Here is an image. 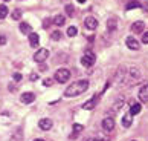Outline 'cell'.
<instances>
[{"label": "cell", "instance_id": "obj_13", "mask_svg": "<svg viewBox=\"0 0 148 141\" xmlns=\"http://www.w3.org/2000/svg\"><path fill=\"white\" fill-rule=\"evenodd\" d=\"M144 28H145L144 21H134V23L131 25V31L133 32H144Z\"/></svg>", "mask_w": 148, "mask_h": 141}, {"label": "cell", "instance_id": "obj_16", "mask_svg": "<svg viewBox=\"0 0 148 141\" xmlns=\"http://www.w3.org/2000/svg\"><path fill=\"white\" fill-rule=\"evenodd\" d=\"M140 109H142V106L139 104V103L131 104V107H130V115H138V113L140 112Z\"/></svg>", "mask_w": 148, "mask_h": 141}, {"label": "cell", "instance_id": "obj_8", "mask_svg": "<svg viewBox=\"0 0 148 141\" xmlns=\"http://www.w3.org/2000/svg\"><path fill=\"white\" fill-rule=\"evenodd\" d=\"M84 25H86V28L87 29H96L98 28V20L95 19V17H87L86 20H84Z\"/></svg>", "mask_w": 148, "mask_h": 141}, {"label": "cell", "instance_id": "obj_21", "mask_svg": "<svg viewBox=\"0 0 148 141\" xmlns=\"http://www.w3.org/2000/svg\"><path fill=\"white\" fill-rule=\"evenodd\" d=\"M8 12H9L8 8L5 6V5H0V19H5L8 15Z\"/></svg>", "mask_w": 148, "mask_h": 141}, {"label": "cell", "instance_id": "obj_7", "mask_svg": "<svg viewBox=\"0 0 148 141\" xmlns=\"http://www.w3.org/2000/svg\"><path fill=\"white\" fill-rule=\"evenodd\" d=\"M38 126H40L41 131H49V129L52 127V120L51 118H41V120L38 121Z\"/></svg>", "mask_w": 148, "mask_h": 141}, {"label": "cell", "instance_id": "obj_29", "mask_svg": "<svg viewBox=\"0 0 148 141\" xmlns=\"http://www.w3.org/2000/svg\"><path fill=\"white\" fill-rule=\"evenodd\" d=\"M21 78H23V77H21V74H18V72L14 74V80L15 81H21Z\"/></svg>", "mask_w": 148, "mask_h": 141}, {"label": "cell", "instance_id": "obj_34", "mask_svg": "<svg viewBox=\"0 0 148 141\" xmlns=\"http://www.w3.org/2000/svg\"><path fill=\"white\" fill-rule=\"evenodd\" d=\"M34 141H45V140H41V138H38V140H34Z\"/></svg>", "mask_w": 148, "mask_h": 141}, {"label": "cell", "instance_id": "obj_2", "mask_svg": "<svg viewBox=\"0 0 148 141\" xmlns=\"http://www.w3.org/2000/svg\"><path fill=\"white\" fill-rule=\"evenodd\" d=\"M95 60H96L95 52L90 51V49H87V51L84 52V55L81 57V64H83V66H86V68H90V66H93V64H95Z\"/></svg>", "mask_w": 148, "mask_h": 141}, {"label": "cell", "instance_id": "obj_35", "mask_svg": "<svg viewBox=\"0 0 148 141\" xmlns=\"http://www.w3.org/2000/svg\"><path fill=\"white\" fill-rule=\"evenodd\" d=\"M78 2H79V3H84V2H86V0H78Z\"/></svg>", "mask_w": 148, "mask_h": 141}, {"label": "cell", "instance_id": "obj_6", "mask_svg": "<svg viewBox=\"0 0 148 141\" xmlns=\"http://www.w3.org/2000/svg\"><path fill=\"white\" fill-rule=\"evenodd\" d=\"M139 100L142 103H148V83H145L139 91Z\"/></svg>", "mask_w": 148, "mask_h": 141}, {"label": "cell", "instance_id": "obj_32", "mask_svg": "<svg viewBox=\"0 0 148 141\" xmlns=\"http://www.w3.org/2000/svg\"><path fill=\"white\" fill-rule=\"evenodd\" d=\"M40 70H47V66L43 64V63H40Z\"/></svg>", "mask_w": 148, "mask_h": 141}, {"label": "cell", "instance_id": "obj_18", "mask_svg": "<svg viewBox=\"0 0 148 141\" xmlns=\"http://www.w3.org/2000/svg\"><path fill=\"white\" fill-rule=\"evenodd\" d=\"M130 117H131L130 113H128V115H124V117H122V126H124V127H130V126H131V123H133V121H131Z\"/></svg>", "mask_w": 148, "mask_h": 141}, {"label": "cell", "instance_id": "obj_20", "mask_svg": "<svg viewBox=\"0 0 148 141\" xmlns=\"http://www.w3.org/2000/svg\"><path fill=\"white\" fill-rule=\"evenodd\" d=\"M136 8H142V3H139V2H130V3H127V9L130 11V9H136Z\"/></svg>", "mask_w": 148, "mask_h": 141}, {"label": "cell", "instance_id": "obj_3", "mask_svg": "<svg viewBox=\"0 0 148 141\" xmlns=\"http://www.w3.org/2000/svg\"><path fill=\"white\" fill-rule=\"evenodd\" d=\"M69 78H70V70L66 69V68H61L55 72V80L58 83H66Z\"/></svg>", "mask_w": 148, "mask_h": 141}, {"label": "cell", "instance_id": "obj_9", "mask_svg": "<svg viewBox=\"0 0 148 141\" xmlns=\"http://www.w3.org/2000/svg\"><path fill=\"white\" fill-rule=\"evenodd\" d=\"M125 43H127V46L130 48V49H133V51H138L140 45H139V41L133 39V37H127V40H125Z\"/></svg>", "mask_w": 148, "mask_h": 141}, {"label": "cell", "instance_id": "obj_25", "mask_svg": "<svg viewBox=\"0 0 148 141\" xmlns=\"http://www.w3.org/2000/svg\"><path fill=\"white\" fill-rule=\"evenodd\" d=\"M12 19L14 20H20L21 19V11L20 9H15L14 12H12Z\"/></svg>", "mask_w": 148, "mask_h": 141}, {"label": "cell", "instance_id": "obj_24", "mask_svg": "<svg viewBox=\"0 0 148 141\" xmlns=\"http://www.w3.org/2000/svg\"><path fill=\"white\" fill-rule=\"evenodd\" d=\"M51 37H52V40H60V39H61V32H60V31H53L52 32V34H51Z\"/></svg>", "mask_w": 148, "mask_h": 141}, {"label": "cell", "instance_id": "obj_11", "mask_svg": "<svg viewBox=\"0 0 148 141\" xmlns=\"http://www.w3.org/2000/svg\"><path fill=\"white\" fill-rule=\"evenodd\" d=\"M98 100H99V97H93L92 100H89V101H86L84 104H83V107L86 111H92L93 107H95L96 104H98Z\"/></svg>", "mask_w": 148, "mask_h": 141}, {"label": "cell", "instance_id": "obj_10", "mask_svg": "<svg viewBox=\"0 0 148 141\" xmlns=\"http://www.w3.org/2000/svg\"><path fill=\"white\" fill-rule=\"evenodd\" d=\"M21 103H25V104H29L35 100V94H32V92H25V94H21Z\"/></svg>", "mask_w": 148, "mask_h": 141}, {"label": "cell", "instance_id": "obj_19", "mask_svg": "<svg viewBox=\"0 0 148 141\" xmlns=\"http://www.w3.org/2000/svg\"><path fill=\"white\" fill-rule=\"evenodd\" d=\"M107 29L108 31H114V29H116V19L107 20Z\"/></svg>", "mask_w": 148, "mask_h": 141}, {"label": "cell", "instance_id": "obj_28", "mask_svg": "<svg viewBox=\"0 0 148 141\" xmlns=\"http://www.w3.org/2000/svg\"><path fill=\"white\" fill-rule=\"evenodd\" d=\"M142 43H148V32H144V34H142Z\"/></svg>", "mask_w": 148, "mask_h": 141}, {"label": "cell", "instance_id": "obj_17", "mask_svg": "<svg viewBox=\"0 0 148 141\" xmlns=\"http://www.w3.org/2000/svg\"><path fill=\"white\" fill-rule=\"evenodd\" d=\"M53 23H55L57 26H63L64 23H66V19H64V15H61V14H58V15H55L53 17Z\"/></svg>", "mask_w": 148, "mask_h": 141}, {"label": "cell", "instance_id": "obj_31", "mask_svg": "<svg viewBox=\"0 0 148 141\" xmlns=\"http://www.w3.org/2000/svg\"><path fill=\"white\" fill-rule=\"evenodd\" d=\"M6 43V37L5 35H0V45H5Z\"/></svg>", "mask_w": 148, "mask_h": 141}, {"label": "cell", "instance_id": "obj_22", "mask_svg": "<svg viewBox=\"0 0 148 141\" xmlns=\"http://www.w3.org/2000/svg\"><path fill=\"white\" fill-rule=\"evenodd\" d=\"M66 12H67V15L72 17V15L75 14V8L72 6V5H66Z\"/></svg>", "mask_w": 148, "mask_h": 141}, {"label": "cell", "instance_id": "obj_36", "mask_svg": "<svg viewBox=\"0 0 148 141\" xmlns=\"http://www.w3.org/2000/svg\"><path fill=\"white\" fill-rule=\"evenodd\" d=\"M5 2H9V0H5Z\"/></svg>", "mask_w": 148, "mask_h": 141}, {"label": "cell", "instance_id": "obj_27", "mask_svg": "<svg viewBox=\"0 0 148 141\" xmlns=\"http://www.w3.org/2000/svg\"><path fill=\"white\" fill-rule=\"evenodd\" d=\"M52 83H53L52 78H45V80H43V84H45V86H52Z\"/></svg>", "mask_w": 148, "mask_h": 141}, {"label": "cell", "instance_id": "obj_12", "mask_svg": "<svg viewBox=\"0 0 148 141\" xmlns=\"http://www.w3.org/2000/svg\"><path fill=\"white\" fill-rule=\"evenodd\" d=\"M38 43H40V37H38V34H35V32H31L29 34V45L32 48H37Z\"/></svg>", "mask_w": 148, "mask_h": 141}, {"label": "cell", "instance_id": "obj_15", "mask_svg": "<svg viewBox=\"0 0 148 141\" xmlns=\"http://www.w3.org/2000/svg\"><path fill=\"white\" fill-rule=\"evenodd\" d=\"M83 129H84V127L81 126V124L75 123V124H73V133L70 135V138H72V140H73V138H76V137H78V133H79V132H83Z\"/></svg>", "mask_w": 148, "mask_h": 141}, {"label": "cell", "instance_id": "obj_33", "mask_svg": "<svg viewBox=\"0 0 148 141\" xmlns=\"http://www.w3.org/2000/svg\"><path fill=\"white\" fill-rule=\"evenodd\" d=\"M87 141H106V140H99V138H89Z\"/></svg>", "mask_w": 148, "mask_h": 141}, {"label": "cell", "instance_id": "obj_14", "mask_svg": "<svg viewBox=\"0 0 148 141\" xmlns=\"http://www.w3.org/2000/svg\"><path fill=\"white\" fill-rule=\"evenodd\" d=\"M20 32H21V34H31V32H32V28H31V25L29 23H26V21H21V23H20Z\"/></svg>", "mask_w": 148, "mask_h": 141}, {"label": "cell", "instance_id": "obj_26", "mask_svg": "<svg viewBox=\"0 0 148 141\" xmlns=\"http://www.w3.org/2000/svg\"><path fill=\"white\" fill-rule=\"evenodd\" d=\"M51 23H52V19H45V20H43V28L47 29L49 26H51Z\"/></svg>", "mask_w": 148, "mask_h": 141}, {"label": "cell", "instance_id": "obj_4", "mask_svg": "<svg viewBox=\"0 0 148 141\" xmlns=\"http://www.w3.org/2000/svg\"><path fill=\"white\" fill-rule=\"evenodd\" d=\"M49 57V51L46 49V48H43V49H38L35 54H34V60L37 63H43L46 62V58Z\"/></svg>", "mask_w": 148, "mask_h": 141}, {"label": "cell", "instance_id": "obj_1", "mask_svg": "<svg viewBox=\"0 0 148 141\" xmlns=\"http://www.w3.org/2000/svg\"><path fill=\"white\" fill-rule=\"evenodd\" d=\"M87 89H89V81H87V80L73 81V83L64 91V97H67V98H69V97H78V95L83 94V92H86Z\"/></svg>", "mask_w": 148, "mask_h": 141}, {"label": "cell", "instance_id": "obj_23", "mask_svg": "<svg viewBox=\"0 0 148 141\" xmlns=\"http://www.w3.org/2000/svg\"><path fill=\"white\" fill-rule=\"evenodd\" d=\"M76 32H78V31H76L75 26H70V28H67V35H69V37H75Z\"/></svg>", "mask_w": 148, "mask_h": 141}, {"label": "cell", "instance_id": "obj_30", "mask_svg": "<svg viewBox=\"0 0 148 141\" xmlns=\"http://www.w3.org/2000/svg\"><path fill=\"white\" fill-rule=\"evenodd\" d=\"M29 78H31V81H34V80H37V78H38V74H35V72H32V74L29 75Z\"/></svg>", "mask_w": 148, "mask_h": 141}, {"label": "cell", "instance_id": "obj_5", "mask_svg": "<svg viewBox=\"0 0 148 141\" xmlns=\"http://www.w3.org/2000/svg\"><path fill=\"white\" fill-rule=\"evenodd\" d=\"M102 129L104 131H107V132H112L113 129H114V120L110 117H106L102 120Z\"/></svg>", "mask_w": 148, "mask_h": 141}]
</instances>
